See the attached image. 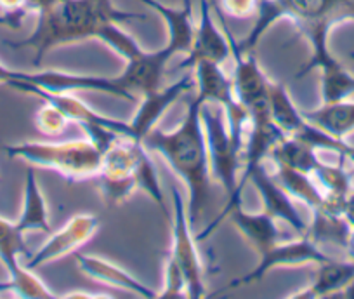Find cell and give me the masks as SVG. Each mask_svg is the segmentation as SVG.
<instances>
[{"mask_svg":"<svg viewBox=\"0 0 354 299\" xmlns=\"http://www.w3.org/2000/svg\"><path fill=\"white\" fill-rule=\"evenodd\" d=\"M205 101L196 94L186 108L183 124L174 131L153 127L142 138L148 152H155L186 185L189 193V224L193 230L200 224L210 200V165L207 139L202 124V105Z\"/></svg>","mask_w":354,"mask_h":299,"instance_id":"obj_1","label":"cell"},{"mask_svg":"<svg viewBox=\"0 0 354 299\" xmlns=\"http://www.w3.org/2000/svg\"><path fill=\"white\" fill-rule=\"evenodd\" d=\"M145 15L118 11L111 0H59L39 12L35 30L26 39L6 42L12 49H32L33 64H40L49 51L61 46L100 39L108 25L145 19Z\"/></svg>","mask_w":354,"mask_h":299,"instance_id":"obj_2","label":"cell"},{"mask_svg":"<svg viewBox=\"0 0 354 299\" xmlns=\"http://www.w3.org/2000/svg\"><path fill=\"white\" fill-rule=\"evenodd\" d=\"M202 124L207 139V152H209L210 176L223 186L227 197V203L221 216L207 226L205 232L196 235L198 242L209 239L216 232L217 226L226 219L233 207L241 206L243 188H241L240 178L245 148L243 141H238L236 138L231 136L224 110L217 105L207 103V101L202 105Z\"/></svg>","mask_w":354,"mask_h":299,"instance_id":"obj_3","label":"cell"},{"mask_svg":"<svg viewBox=\"0 0 354 299\" xmlns=\"http://www.w3.org/2000/svg\"><path fill=\"white\" fill-rule=\"evenodd\" d=\"M11 158H19L37 167L57 171L68 179L96 178L103 164V150L91 139L66 143L26 141L4 146Z\"/></svg>","mask_w":354,"mask_h":299,"instance_id":"obj_4","label":"cell"},{"mask_svg":"<svg viewBox=\"0 0 354 299\" xmlns=\"http://www.w3.org/2000/svg\"><path fill=\"white\" fill-rule=\"evenodd\" d=\"M332 28L333 25L330 23H304L297 26L299 32L311 46V57L297 73V79L308 75L309 71L319 70L323 105L346 101L354 94V75L333 56L328 47V35Z\"/></svg>","mask_w":354,"mask_h":299,"instance_id":"obj_5","label":"cell"},{"mask_svg":"<svg viewBox=\"0 0 354 299\" xmlns=\"http://www.w3.org/2000/svg\"><path fill=\"white\" fill-rule=\"evenodd\" d=\"M174 216L170 217L172 223V246L167 261L176 264L183 271L186 278V291L188 298L200 299L205 296V270H203L202 257L196 249V237L193 235V226L189 224L188 207L181 192L172 186Z\"/></svg>","mask_w":354,"mask_h":299,"instance_id":"obj_6","label":"cell"},{"mask_svg":"<svg viewBox=\"0 0 354 299\" xmlns=\"http://www.w3.org/2000/svg\"><path fill=\"white\" fill-rule=\"evenodd\" d=\"M145 150L142 143L129 138L117 139L104 150L103 164L96 178L106 206H118L138 192L136 165Z\"/></svg>","mask_w":354,"mask_h":299,"instance_id":"obj_7","label":"cell"},{"mask_svg":"<svg viewBox=\"0 0 354 299\" xmlns=\"http://www.w3.org/2000/svg\"><path fill=\"white\" fill-rule=\"evenodd\" d=\"M28 256L25 233L18 224L0 217V263L8 270L9 278L4 282L6 291L18 298H54L46 284L30 268L21 266L19 257Z\"/></svg>","mask_w":354,"mask_h":299,"instance_id":"obj_8","label":"cell"},{"mask_svg":"<svg viewBox=\"0 0 354 299\" xmlns=\"http://www.w3.org/2000/svg\"><path fill=\"white\" fill-rule=\"evenodd\" d=\"M332 260L330 254L323 251L309 235H301L299 239H283L270 249L266 254L259 256L257 266L247 275L234 278L227 284L226 291L230 289L243 287V285L254 284L262 280L266 275L274 268H288V266H302V264H322L325 261Z\"/></svg>","mask_w":354,"mask_h":299,"instance_id":"obj_9","label":"cell"},{"mask_svg":"<svg viewBox=\"0 0 354 299\" xmlns=\"http://www.w3.org/2000/svg\"><path fill=\"white\" fill-rule=\"evenodd\" d=\"M97 230H100V219L96 216L77 214L64 224L63 228L53 233L47 239V242L42 247H39V251L28 256L25 266L30 268V270H35V268L44 266V264L61 260L63 256L80 249L84 244H87L96 235Z\"/></svg>","mask_w":354,"mask_h":299,"instance_id":"obj_10","label":"cell"},{"mask_svg":"<svg viewBox=\"0 0 354 299\" xmlns=\"http://www.w3.org/2000/svg\"><path fill=\"white\" fill-rule=\"evenodd\" d=\"M268 162V161H266ZM262 162L257 167L252 169L247 176V181H252L262 200V210L270 214L274 219H281L299 235H304L308 230V221L302 219L301 212L295 207L294 199L288 195L287 190L274 179L268 164Z\"/></svg>","mask_w":354,"mask_h":299,"instance_id":"obj_11","label":"cell"},{"mask_svg":"<svg viewBox=\"0 0 354 299\" xmlns=\"http://www.w3.org/2000/svg\"><path fill=\"white\" fill-rule=\"evenodd\" d=\"M231 56V42L224 30L217 26L212 15V2L200 0V19L195 28L192 49L181 63V70H193L198 61H212L223 66Z\"/></svg>","mask_w":354,"mask_h":299,"instance_id":"obj_12","label":"cell"},{"mask_svg":"<svg viewBox=\"0 0 354 299\" xmlns=\"http://www.w3.org/2000/svg\"><path fill=\"white\" fill-rule=\"evenodd\" d=\"M192 82L193 77L192 73H188L183 79L177 80V82L170 84L167 87H160L155 93L141 98V105H139L138 111L129 120V139L141 143L142 138L153 127H156L163 114L192 87Z\"/></svg>","mask_w":354,"mask_h":299,"instance_id":"obj_13","label":"cell"},{"mask_svg":"<svg viewBox=\"0 0 354 299\" xmlns=\"http://www.w3.org/2000/svg\"><path fill=\"white\" fill-rule=\"evenodd\" d=\"M227 217L236 226L238 232L243 235V239L250 244L252 249L257 253V256L266 254L270 249H273L280 240L285 239V235L278 228L277 219L264 210L245 212L241 206H236L230 210Z\"/></svg>","mask_w":354,"mask_h":299,"instance_id":"obj_14","label":"cell"},{"mask_svg":"<svg viewBox=\"0 0 354 299\" xmlns=\"http://www.w3.org/2000/svg\"><path fill=\"white\" fill-rule=\"evenodd\" d=\"M77 263L78 268L88 278H93V280L111 285L115 289H122V291L132 292V294L139 296V298H158V292L151 291L139 278H136L134 275L129 273L127 270L120 268L118 264L111 263V261L96 256H78Z\"/></svg>","mask_w":354,"mask_h":299,"instance_id":"obj_15","label":"cell"},{"mask_svg":"<svg viewBox=\"0 0 354 299\" xmlns=\"http://www.w3.org/2000/svg\"><path fill=\"white\" fill-rule=\"evenodd\" d=\"M354 278V260H332L318 264L315 282L306 291L297 292L292 298H326L337 296Z\"/></svg>","mask_w":354,"mask_h":299,"instance_id":"obj_16","label":"cell"},{"mask_svg":"<svg viewBox=\"0 0 354 299\" xmlns=\"http://www.w3.org/2000/svg\"><path fill=\"white\" fill-rule=\"evenodd\" d=\"M18 228L23 233L26 232H50L49 210L44 193L37 181L35 171L32 167L26 171L25 179V197H23V210L19 214Z\"/></svg>","mask_w":354,"mask_h":299,"instance_id":"obj_17","label":"cell"},{"mask_svg":"<svg viewBox=\"0 0 354 299\" xmlns=\"http://www.w3.org/2000/svg\"><path fill=\"white\" fill-rule=\"evenodd\" d=\"M351 226L342 214L330 212V210H313V219L308 224L306 235L311 237L319 247H340L346 251L351 237Z\"/></svg>","mask_w":354,"mask_h":299,"instance_id":"obj_18","label":"cell"},{"mask_svg":"<svg viewBox=\"0 0 354 299\" xmlns=\"http://www.w3.org/2000/svg\"><path fill=\"white\" fill-rule=\"evenodd\" d=\"M354 57V54H353ZM311 124L328 132L337 139H347L354 132V101H339L332 105H322L311 111H302Z\"/></svg>","mask_w":354,"mask_h":299,"instance_id":"obj_19","label":"cell"},{"mask_svg":"<svg viewBox=\"0 0 354 299\" xmlns=\"http://www.w3.org/2000/svg\"><path fill=\"white\" fill-rule=\"evenodd\" d=\"M278 183L288 192V195L294 200L306 203L313 210H318L325 206V195L316 185L313 176L304 174V172L294 171V169L283 167V165H273V172Z\"/></svg>","mask_w":354,"mask_h":299,"instance_id":"obj_20","label":"cell"},{"mask_svg":"<svg viewBox=\"0 0 354 299\" xmlns=\"http://www.w3.org/2000/svg\"><path fill=\"white\" fill-rule=\"evenodd\" d=\"M268 101H270V115L273 124L287 138H292L302 127V124L306 122V117L302 114V110H299L295 107L285 84L271 82Z\"/></svg>","mask_w":354,"mask_h":299,"instance_id":"obj_21","label":"cell"},{"mask_svg":"<svg viewBox=\"0 0 354 299\" xmlns=\"http://www.w3.org/2000/svg\"><path fill=\"white\" fill-rule=\"evenodd\" d=\"M136 186L138 190L145 192L146 195L149 197L151 200H155L156 206L160 207L163 214H165L167 219L170 221L169 212H167L165 207V199H163V190L160 186V179L158 174H156V169L153 165L151 158H149V152L145 150L139 157L138 165H136Z\"/></svg>","mask_w":354,"mask_h":299,"instance_id":"obj_22","label":"cell"},{"mask_svg":"<svg viewBox=\"0 0 354 299\" xmlns=\"http://www.w3.org/2000/svg\"><path fill=\"white\" fill-rule=\"evenodd\" d=\"M68 124L70 120L54 105L46 103V101H44V107L35 114V125L44 134H61Z\"/></svg>","mask_w":354,"mask_h":299,"instance_id":"obj_23","label":"cell"},{"mask_svg":"<svg viewBox=\"0 0 354 299\" xmlns=\"http://www.w3.org/2000/svg\"><path fill=\"white\" fill-rule=\"evenodd\" d=\"M259 2L261 0H221L219 9L223 15L231 16V18L247 19L257 15Z\"/></svg>","mask_w":354,"mask_h":299,"instance_id":"obj_24","label":"cell"},{"mask_svg":"<svg viewBox=\"0 0 354 299\" xmlns=\"http://www.w3.org/2000/svg\"><path fill=\"white\" fill-rule=\"evenodd\" d=\"M333 154L339 155V157L346 158V162H349L354 169V146L349 145L346 139H337L335 148H333Z\"/></svg>","mask_w":354,"mask_h":299,"instance_id":"obj_25","label":"cell"},{"mask_svg":"<svg viewBox=\"0 0 354 299\" xmlns=\"http://www.w3.org/2000/svg\"><path fill=\"white\" fill-rule=\"evenodd\" d=\"M56 2H59V0H25V8L28 12H37L39 15V12L53 8Z\"/></svg>","mask_w":354,"mask_h":299,"instance_id":"obj_26","label":"cell"},{"mask_svg":"<svg viewBox=\"0 0 354 299\" xmlns=\"http://www.w3.org/2000/svg\"><path fill=\"white\" fill-rule=\"evenodd\" d=\"M342 216L346 217L347 223L351 224L354 228V188L347 193L346 200H344V207H342Z\"/></svg>","mask_w":354,"mask_h":299,"instance_id":"obj_27","label":"cell"},{"mask_svg":"<svg viewBox=\"0 0 354 299\" xmlns=\"http://www.w3.org/2000/svg\"><path fill=\"white\" fill-rule=\"evenodd\" d=\"M15 73L16 70L0 63V84H6V86H8V84L15 79Z\"/></svg>","mask_w":354,"mask_h":299,"instance_id":"obj_28","label":"cell"},{"mask_svg":"<svg viewBox=\"0 0 354 299\" xmlns=\"http://www.w3.org/2000/svg\"><path fill=\"white\" fill-rule=\"evenodd\" d=\"M337 296H340V298H353L354 299V278Z\"/></svg>","mask_w":354,"mask_h":299,"instance_id":"obj_29","label":"cell"},{"mask_svg":"<svg viewBox=\"0 0 354 299\" xmlns=\"http://www.w3.org/2000/svg\"><path fill=\"white\" fill-rule=\"evenodd\" d=\"M346 254H347V257L354 260V228L351 230V237H349V242H347V247H346Z\"/></svg>","mask_w":354,"mask_h":299,"instance_id":"obj_30","label":"cell"},{"mask_svg":"<svg viewBox=\"0 0 354 299\" xmlns=\"http://www.w3.org/2000/svg\"><path fill=\"white\" fill-rule=\"evenodd\" d=\"M2 291H4V289H2V282H0V292H2Z\"/></svg>","mask_w":354,"mask_h":299,"instance_id":"obj_31","label":"cell"}]
</instances>
